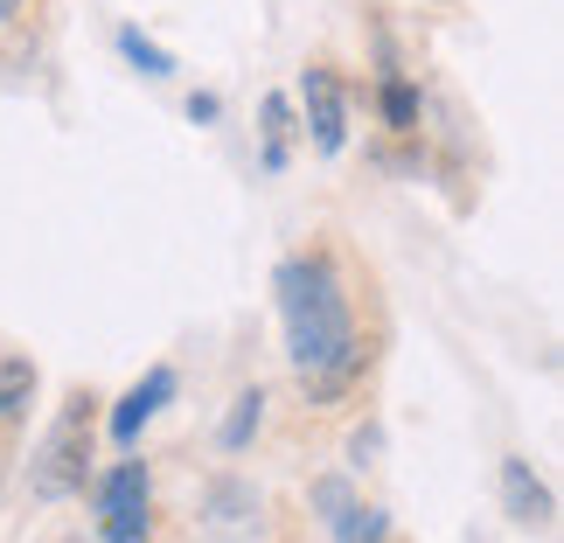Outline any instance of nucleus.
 I'll use <instances>...</instances> for the list:
<instances>
[{
    "label": "nucleus",
    "mask_w": 564,
    "mask_h": 543,
    "mask_svg": "<svg viewBox=\"0 0 564 543\" xmlns=\"http://www.w3.org/2000/svg\"><path fill=\"white\" fill-rule=\"evenodd\" d=\"M84 481H91V390H70L56 425L29 453V495L35 502H70V495H84Z\"/></svg>",
    "instance_id": "2"
},
{
    "label": "nucleus",
    "mask_w": 564,
    "mask_h": 543,
    "mask_svg": "<svg viewBox=\"0 0 564 543\" xmlns=\"http://www.w3.org/2000/svg\"><path fill=\"white\" fill-rule=\"evenodd\" d=\"M502 509H509V523H523V530H551L557 495L530 474V460H502Z\"/></svg>",
    "instance_id": "7"
},
{
    "label": "nucleus",
    "mask_w": 564,
    "mask_h": 543,
    "mask_svg": "<svg viewBox=\"0 0 564 543\" xmlns=\"http://www.w3.org/2000/svg\"><path fill=\"white\" fill-rule=\"evenodd\" d=\"M307 495H314V515H321V530H328V523H335V515H341V509H349V502H356V488H349V474H321V481H314Z\"/></svg>",
    "instance_id": "14"
},
{
    "label": "nucleus",
    "mask_w": 564,
    "mask_h": 543,
    "mask_svg": "<svg viewBox=\"0 0 564 543\" xmlns=\"http://www.w3.org/2000/svg\"><path fill=\"white\" fill-rule=\"evenodd\" d=\"M147 460H119L112 474L98 481V536L105 543H147Z\"/></svg>",
    "instance_id": "4"
},
{
    "label": "nucleus",
    "mask_w": 564,
    "mask_h": 543,
    "mask_svg": "<svg viewBox=\"0 0 564 543\" xmlns=\"http://www.w3.org/2000/svg\"><path fill=\"white\" fill-rule=\"evenodd\" d=\"M161 404H175V369H167V362H154V369H147V377L112 404V439H119V446H140V432L161 419Z\"/></svg>",
    "instance_id": "6"
},
{
    "label": "nucleus",
    "mask_w": 564,
    "mask_h": 543,
    "mask_svg": "<svg viewBox=\"0 0 564 543\" xmlns=\"http://www.w3.org/2000/svg\"><path fill=\"white\" fill-rule=\"evenodd\" d=\"M328 536H335V543H390V515H383L377 502H362V495H356V502L328 523Z\"/></svg>",
    "instance_id": "12"
},
{
    "label": "nucleus",
    "mask_w": 564,
    "mask_h": 543,
    "mask_svg": "<svg viewBox=\"0 0 564 543\" xmlns=\"http://www.w3.org/2000/svg\"><path fill=\"white\" fill-rule=\"evenodd\" d=\"M272 300H279V328H286L293 377L307 383V398L335 404L341 390L362 377V362H370V349H362V335H356V314H349V293H341L335 258H321V251L286 258V265L272 272Z\"/></svg>",
    "instance_id": "1"
},
{
    "label": "nucleus",
    "mask_w": 564,
    "mask_h": 543,
    "mask_svg": "<svg viewBox=\"0 0 564 543\" xmlns=\"http://www.w3.org/2000/svg\"><path fill=\"white\" fill-rule=\"evenodd\" d=\"M216 112H224V105H216V91H195V98H188V119H195V126H209Z\"/></svg>",
    "instance_id": "16"
},
{
    "label": "nucleus",
    "mask_w": 564,
    "mask_h": 543,
    "mask_svg": "<svg viewBox=\"0 0 564 543\" xmlns=\"http://www.w3.org/2000/svg\"><path fill=\"white\" fill-rule=\"evenodd\" d=\"M203 543H265V495L245 474H216L203 488Z\"/></svg>",
    "instance_id": "3"
},
{
    "label": "nucleus",
    "mask_w": 564,
    "mask_h": 543,
    "mask_svg": "<svg viewBox=\"0 0 564 543\" xmlns=\"http://www.w3.org/2000/svg\"><path fill=\"white\" fill-rule=\"evenodd\" d=\"M377 453H383V432H377V425L349 432V467H377Z\"/></svg>",
    "instance_id": "15"
},
{
    "label": "nucleus",
    "mask_w": 564,
    "mask_h": 543,
    "mask_svg": "<svg viewBox=\"0 0 564 543\" xmlns=\"http://www.w3.org/2000/svg\"><path fill=\"white\" fill-rule=\"evenodd\" d=\"M21 14V0H0V29H8V21Z\"/></svg>",
    "instance_id": "17"
},
{
    "label": "nucleus",
    "mask_w": 564,
    "mask_h": 543,
    "mask_svg": "<svg viewBox=\"0 0 564 543\" xmlns=\"http://www.w3.org/2000/svg\"><path fill=\"white\" fill-rule=\"evenodd\" d=\"M258 133H265V154H258V167H265V175H279V167L293 161V98L286 91H272L265 105H258Z\"/></svg>",
    "instance_id": "8"
},
{
    "label": "nucleus",
    "mask_w": 564,
    "mask_h": 543,
    "mask_svg": "<svg viewBox=\"0 0 564 543\" xmlns=\"http://www.w3.org/2000/svg\"><path fill=\"white\" fill-rule=\"evenodd\" d=\"M300 98H307V133H314V154H341L349 146V91H341L335 70H314L300 77Z\"/></svg>",
    "instance_id": "5"
},
{
    "label": "nucleus",
    "mask_w": 564,
    "mask_h": 543,
    "mask_svg": "<svg viewBox=\"0 0 564 543\" xmlns=\"http://www.w3.org/2000/svg\"><path fill=\"white\" fill-rule=\"evenodd\" d=\"M29 398H35V362L0 349V425H14L21 411H29Z\"/></svg>",
    "instance_id": "11"
},
{
    "label": "nucleus",
    "mask_w": 564,
    "mask_h": 543,
    "mask_svg": "<svg viewBox=\"0 0 564 543\" xmlns=\"http://www.w3.org/2000/svg\"><path fill=\"white\" fill-rule=\"evenodd\" d=\"M112 42H119V56H126V63H133V70H140V77H175V56H167V50H161V42H154V35H140V29H133V21H126V29H119Z\"/></svg>",
    "instance_id": "13"
},
{
    "label": "nucleus",
    "mask_w": 564,
    "mask_h": 543,
    "mask_svg": "<svg viewBox=\"0 0 564 543\" xmlns=\"http://www.w3.org/2000/svg\"><path fill=\"white\" fill-rule=\"evenodd\" d=\"M377 105H383V126H390V133H419V112H425V98H419V84H411V77L398 70V63H383Z\"/></svg>",
    "instance_id": "9"
},
{
    "label": "nucleus",
    "mask_w": 564,
    "mask_h": 543,
    "mask_svg": "<svg viewBox=\"0 0 564 543\" xmlns=\"http://www.w3.org/2000/svg\"><path fill=\"white\" fill-rule=\"evenodd\" d=\"M258 425H265V390H237V398H230V419H224V432H216V446H224V453H245L251 439H258Z\"/></svg>",
    "instance_id": "10"
}]
</instances>
